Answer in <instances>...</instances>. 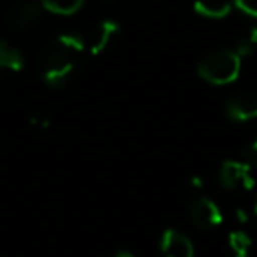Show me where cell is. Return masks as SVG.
<instances>
[{"instance_id": "30bf717a", "label": "cell", "mask_w": 257, "mask_h": 257, "mask_svg": "<svg viewBox=\"0 0 257 257\" xmlns=\"http://www.w3.org/2000/svg\"><path fill=\"white\" fill-rule=\"evenodd\" d=\"M25 65V57L16 46L0 39V72H18Z\"/></svg>"}, {"instance_id": "6da1fadb", "label": "cell", "mask_w": 257, "mask_h": 257, "mask_svg": "<svg viewBox=\"0 0 257 257\" xmlns=\"http://www.w3.org/2000/svg\"><path fill=\"white\" fill-rule=\"evenodd\" d=\"M85 51V41L78 34L58 36L43 58V78L48 86L58 90L64 88L72 78L78 62Z\"/></svg>"}, {"instance_id": "8992f818", "label": "cell", "mask_w": 257, "mask_h": 257, "mask_svg": "<svg viewBox=\"0 0 257 257\" xmlns=\"http://www.w3.org/2000/svg\"><path fill=\"white\" fill-rule=\"evenodd\" d=\"M227 114L234 121L257 120V95H236L227 102Z\"/></svg>"}, {"instance_id": "2e32d148", "label": "cell", "mask_w": 257, "mask_h": 257, "mask_svg": "<svg viewBox=\"0 0 257 257\" xmlns=\"http://www.w3.org/2000/svg\"><path fill=\"white\" fill-rule=\"evenodd\" d=\"M255 213H257V201H255Z\"/></svg>"}, {"instance_id": "4fadbf2b", "label": "cell", "mask_w": 257, "mask_h": 257, "mask_svg": "<svg viewBox=\"0 0 257 257\" xmlns=\"http://www.w3.org/2000/svg\"><path fill=\"white\" fill-rule=\"evenodd\" d=\"M232 6L243 15L257 20V0H232Z\"/></svg>"}, {"instance_id": "277c9868", "label": "cell", "mask_w": 257, "mask_h": 257, "mask_svg": "<svg viewBox=\"0 0 257 257\" xmlns=\"http://www.w3.org/2000/svg\"><path fill=\"white\" fill-rule=\"evenodd\" d=\"M190 218H192L194 225L199 229H211L217 224H220L222 213L218 206L208 197H199L190 204Z\"/></svg>"}, {"instance_id": "9a60e30c", "label": "cell", "mask_w": 257, "mask_h": 257, "mask_svg": "<svg viewBox=\"0 0 257 257\" xmlns=\"http://www.w3.org/2000/svg\"><path fill=\"white\" fill-rule=\"evenodd\" d=\"M114 257H134L133 253H127V252H120L118 255H114Z\"/></svg>"}, {"instance_id": "5bb4252c", "label": "cell", "mask_w": 257, "mask_h": 257, "mask_svg": "<svg viewBox=\"0 0 257 257\" xmlns=\"http://www.w3.org/2000/svg\"><path fill=\"white\" fill-rule=\"evenodd\" d=\"M246 166H248L250 173H255L257 175V140L252 143V147L248 148V152H246Z\"/></svg>"}, {"instance_id": "3957f363", "label": "cell", "mask_w": 257, "mask_h": 257, "mask_svg": "<svg viewBox=\"0 0 257 257\" xmlns=\"http://www.w3.org/2000/svg\"><path fill=\"white\" fill-rule=\"evenodd\" d=\"M43 11L44 9L39 0H23V2L16 4L15 8L9 11L6 22H8L9 29L25 30L39 22L41 16H43Z\"/></svg>"}, {"instance_id": "5b68a950", "label": "cell", "mask_w": 257, "mask_h": 257, "mask_svg": "<svg viewBox=\"0 0 257 257\" xmlns=\"http://www.w3.org/2000/svg\"><path fill=\"white\" fill-rule=\"evenodd\" d=\"M161 250L166 257H194L192 241L185 234L173 229H168L162 234Z\"/></svg>"}, {"instance_id": "7a4b0ae2", "label": "cell", "mask_w": 257, "mask_h": 257, "mask_svg": "<svg viewBox=\"0 0 257 257\" xmlns=\"http://www.w3.org/2000/svg\"><path fill=\"white\" fill-rule=\"evenodd\" d=\"M241 69V58L234 50H213L201 58L197 64V72L204 81L211 85H227L234 81Z\"/></svg>"}, {"instance_id": "7c38bea8", "label": "cell", "mask_w": 257, "mask_h": 257, "mask_svg": "<svg viewBox=\"0 0 257 257\" xmlns=\"http://www.w3.org/2000/svg\"><path fill=\"white\" fill-rule=\"evenodd\" d=\"M250 238L245 234V232H232L229 236V245H231V252L232 257H246L250 248Z\"/></svg>"}, {"instance_id": "9c48e42d", "label": "cell", "mask_w": 257, "mask_h": 257, "mask_svg": "<svg viewBox=\"0 0 257 257\" xmlns=\"http://www.w3.org/2000/svg\"><path fill=\"white\" fill-rule=\"evenodd\" d=\"M232 0H194V11L203 18L222 20L231 15Z\"/></svg>"}, {"instance_id": "52a82bcc", "label": "cell", "mask_w": 257, "mask_h": 257, "mask_svg": "<svg viewBox=\"0 0 257 257\" xmlns=\"http://www.w3.org/2000/svg\"><path fill=\"white\" fill-rule=\"evenodd\" d=\"M250 169L246 164H241V162H234V161H227L222 164L220 168V175H218V180H220V185L224 189H236L239 185H246L250 178Z\"/></svg>"}, {"instance_id": "8fae6325", "label": "cell", "mask_w": 257, "mask_h": 257, "mask_svg": "<svg viewBox=\"0 0 257 257\" xmlns=\"http://www.w3.org/2000/svg\"><path fill=\"white\" fill-rule=\"evenodd\" d=\"M44 11H50L58 16L76 15L83 8L85 0H39Z\"/></svg>"}, {"instance_id": "ba28073f", "label": "cell", "mask_w": 257, "mask_h": 257, "mask_svg": "<svg viewBox=\"0 0 257 257\" xmlns=\"http://www.w3.org/2000/svg\"><path fill=\"white\" fill-rule=\"evenodd\" d=\"M120 32V23L114 20H104L97 25V29L93 30V36L90 39V51L93 55H99L100 51H104L107 48V44L113 41V37Z\"/></svg>"}]
</instances>
